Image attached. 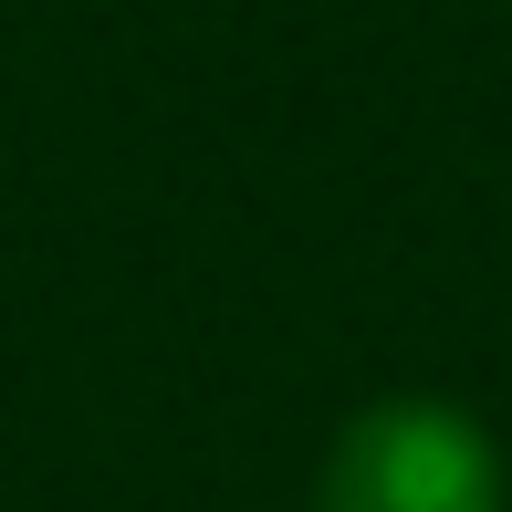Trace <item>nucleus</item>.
<instances>
[{"label":"nucleus","mask_w":512,"mask_h":512,"mask_svg":"<svg viewBox=\"0 0 512 512\" xmlns=\"http://www.w3.org/2000/svg\"><path fill=\"white\" fill-rule=\"evenodd\" d=\"M314 512H502V450L450 398H377L335 429Z\"/></svg>","instance_id":"1"}]
</instances>
